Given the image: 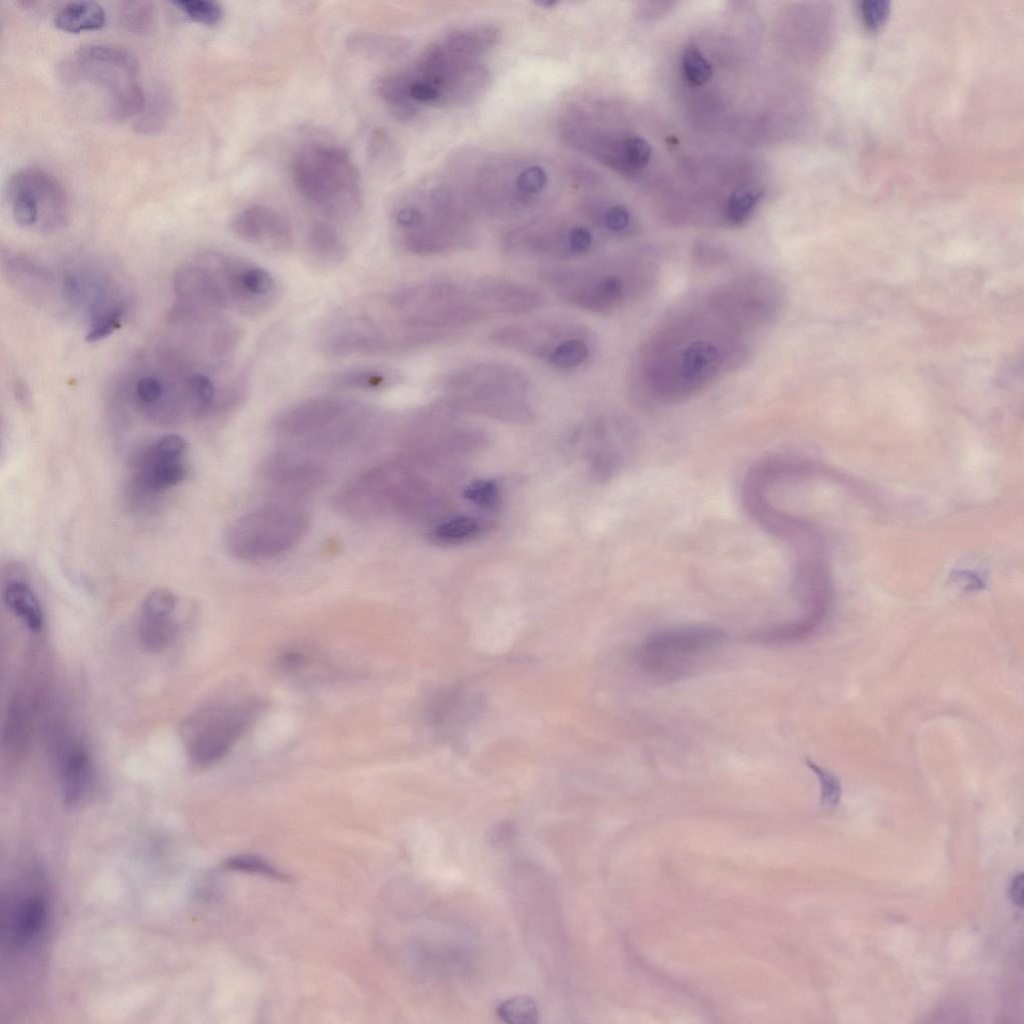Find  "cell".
Segmentation results:
<instances>
[{
  "label": "cell",
  "mask_w": 1024,
  "mask_h": 1024,
  "mask_svg": "<svg viewBox=\"0 0 1024 1024\" xmlns=\"http://www.w3.org/2000/svg\"><path fill=\"white\" fill-rule=\"evenodd\" d=\"M498 40L499 30L489 24L452 30L427 45L410 67L382 78L379 94L401 120L413 118L424 108L471 104L489 85L482 58Z\"/></svg>",
  "instance_id": "obj_1"
},
{
  "label": "cell",
  "mask_w": 1024,
  "mask_h": 1024,
  "mask_svg": "<svg viewBox=\"0 0 1024 1024\" xmlns=\"http://www.w3.org/2000/svg\"><path fill=\"white\" fill-rule=\"evenodd\" d=\"M463 160L457 187L487 211L513 213L534 208L549 201L558 188L555 168L542 158L498 153Z\"/></svg>",
  "instance_id": "obj_2"
},
{
  "label": "cell",
  "mask_w": 1024,
  "mask_h": 1024,
  "mask_svg": "<svg viewBox=\"0 0 1024 1024\" xmlns=\"http://www.w3.org/2000/svg\"><path fill=\"white\" fill-rule=\"evenodd\" d=\"M454 183L429 177L417 183L396 204L391 222L398 243L416 254L438 252L444 237L459 232L467 212Z\"/></svg>",
  "instance_id": "obj_3"
},
{
  "label": "cell",
  "mask_w": 1024,
  "mask_h": 1024,
  "mask_svg": "<svg viewBox=\"0 0 1024 1024\" xmlns=\"http://www.w3.org/2000/svg\"><path fill=\"white\" fill-rule=\"evenodd\" d=\"M293 179L302 197L329 216L346 218L360 206L359 174L348 153L338 146L304 147L295 158Z\"/></svg>",
  "instance_id": "obj_4"
},
{
  "label": "cell",
  "mask_w": 1024,
  "mask_h": 1024,
  "mask_svg": "<svg viewBox=\"0 0 1024 1024\" xmlns=\"http://www.w3.org/2000/svg\"><path fill=\"white\" fill-rule=\"evenodd\" d=\"M138 72L137 60L131 52L109 44L84 45L60 65L64 80L89 83L105 90L109 113L117 120L133 117L145 108Z\"/></svg>",
  "instance_id": "obj_5"
},
{
  "label": "cell",
  "mask_w": 1024,
  "mask_h": 1024,
  "mask_svg": "<svg viewBox=\"0 0 1024 1024\" xmlns=\"http://www.w3.org/2000/svg\"><path fill=\"white\" fill-rule=\"evenodd\" d=\"M369 420L361 404L338 396L300 401L278 414L273 423L281 438L308 448L333 449L357 438Z\"/></svg>",
  "instance_id": "obj_6"
},
{
  "label": "cell",
  "mask_w": 1024,
  "mask_h": 1024,
  "mask_svg": "<svg viewBox=\"0 0 1024 1024\" xmlns=\"http://www.w3.org/2000/svg\"><path fill=\"white\" fill-rule=\"evenodd\" d=\"M309 525V514L300 505L270 502L232 521L225 531L224 544L240 560L272 559L296 546Z\"/></svg>",
  "instance_id": "obj_7"
},
{
  "label": "cell",
  "mask_w": 1024,
  "mask_h": 1024,
  "mask_svg": "<svg viewBox=\"0 0 1024 1024\" xmlns=\"http://www.w3.org/2000/svg\"><path fill=\"white\" fill-rule=\"evenodd\" d=\"M725 642V633L708 625L666 628L642 642L635 661L646 676L672 682L692 673Z\"/></svg>",
  "instance_id": "obj_8"
},
{
  "label": "cell",
  "mask_w": 1024,
  "mask_h": 1024,
  "mask_svg": "<svg viewBox=\"0 0 1024 1024\" xmlns=\"http://www.w3.org/2000/svg\"><path fill=\"white\" fill-rule=\"evenodd\" d=\"M258 700L212 704L187 716L180 736L191 764L205 768L222 759L253 723Z\"/></svg>",
  "instance_id": "obj_9"
},
{
  "label": "cell",
  "mask_w": 1024,
  "mask_h": 1024,
  "mask_svg": "<svg viewBox=\"0 0 1024 1024\" xmlns=\"http://www.w3.org/2000/svg\"><path fill=\"white\" fill-rule=\"evenodd\" d=\"M7 199L14 221L23 228L52 232L69 218V197L62 183L48 171L26 167L8 180Z\"/></svg>",
  "instance_id": "obj_10"
},
{
  "label": "cell",
  "mask_w": 1024,
  "mask_h": 1024,
  "mask_svg": "<svg viewBox=\"0 0 1024 1024\" xmlns=\"http://www.w3.org/2000/svg\"><path fill=\"white\" fill-rule=\"evenodd\" d=\"M187 445L177 434H167L145 445L133 456L128 497L134 507H150L187 476Z\"/></svg>",
  "instance_id": "obj_11"
},
{
  "label": "cell",
  "mask_w": 1024,
  "mask_h": 1024,
  "mask_svg": "<svg viewBox=\"0 0 1024 1024\" xmlns=\"http://www.w3.org/2000/svg\"><path fill=\"white\" fill-rule=\"evenodd\" d=\"M202 260L216 280L227 306L241 315L262 316L278 302L281 287L267 269L224 253H209Z\"/></svg>",
  "instance_id": "obj_12"
},
{
  "label": "cell",
  "mask_w": 1024,
  "mask_h": 1024,
  "mask_svg": "<svg viewBox=\"0 0 1024 1024\" xmlns=\"http://www.w3.org/2000/svg\"><path fill=\"white\" fill-rule=\"evenodd\" d=\"M402 474L395 462L381 461L361 472L339 489L335 510L357 520L383 518L401 505Z\"/></svg>",
  "instance_id": "obj_13"
},
{
  "label": "cell",
  "mask_w": 1024,
  "mask_h": 1024,
  "mask_svg": "<svg viewBox=\"0 0 1024 1024\" xmlns=\"http://www.w3.org/2000/svg\"><path fill=\"white\" fill-rule=\"evenodd\" d=\"M263 479L278 492L301 498L325 483L327 471L316 459L296 450H282L270 455L262 466Z\"/></svg>",
  "instance_id": "obj_14"
},
{
  "label": "cell",
  "mask_w": 1024,
  "mask_h": 1024,
  "mask_svg": "<svg viewBox=\"0 0 1024 1024\" xmlns=\"http://www.w3.org/2000/svg\"><path fill=\"white\" fill-rule=\"evenodd\" d=\"M231 230L243 241L269 251H285L292 243L289 221L263 204H252L238 211L232 218Z\"/></svg>",
  "instance_id": "obj_15"
},
{
  "label": "cell",
  "mask_w": 1024,
  "mask_h": 1024,
  "mask_svg": "<svg viewBox=\"0 0 1024 1024\" xmlns=\"http://www.w3.org/2000/svg\"><path fill=\"white\" fill-rule=\"evenodd\" d=\"M178 600L165 588L151 591L144 598L138 621L142 646L150 652L164 651L174 640L177 623L174 618Z\"/></svg>",
  "instance_id": "obj_16"
},
{
  "label": "cell",
  "mask_w": 1024,
  "mask_h": 1024,
  "mask_svg": "<svg viewBox=\"0 0 1024 1024\" xmlns=\"http://www.w3.org/2000/svg\"><path fill=\"white\" fill-rule=\"evenodd\" d=\"M45 919L46 903L41 895L32 893L18 899L8 908L4 919L8 944L14 948L29 944L42 929Z\"/></svg>",
  "instance_id": "obj_17"
},
{
  "label": "cell",
  "mask_w": 1024,
  "mask_h": 1024,
  "mask_svg": "<svg viewBox=\"0 0 1024 1024\" xmlns=\"http://www.w3.org/2000/svg\"><path fill=\"white\" fill-rule=\"evenodd\" d=\"M174 285L180 297L202 309L228 307L216 280L204 264L179 269L174 276Z\"/></svg>",
  "instance_id": "obj_18"
},
{
  "label": "cell",
  "mask_w": 1024,
  "mask_h": 1024,
  "mask_svg": "<svg viewBox=\"0 0 1024 1024\" xmlns=\"http://www.w3.org/2000/svg\"><path fill=\"white\" fill-rule=\"evenodd\" d=\"M93 765L86 747L81 742L68 745L62 756L60 782L66 804L81 801L93 783Z\"/></svg>",
  "instance_id": "obj_19"
},
{
  "label": "cell",
  "mask_w": 1024,
  "mask_h": 1024,
  "mask_svg": "<svg viewBox=\"0 0 1024 1024\" xmlns=\"http://www.w3.org/2000/svg\"><path fill=\"white\" fill-rule=\"evenodd\" d=\"M480 707L478 698L453 690L435 697L429 708V717L434 726L448 733L471 721Z\"/></svg>",
  "instance_id": "obj_20"
},
{
  "label": "cell",
  "mask_w": 1024,
  "mask_h": 1024,
  "mask_svg": "<svg viewBox=\"0 0 1024 1024\" xmlns=\"http://www.w3.org/2000/svg\"><path fill=\"white\" fill-rule=\"evenodd\" d=\"M2 597L8 609L32 632L44 625L40 602L29 583L21 578L9 579L3 586Z\"/></svg>",
  "instance_id": "obj_21"
},
{
  "label": "cell",
  "mask_w": 1024,
  "mask_h": 1024,
  "mask_svg": "<svg viewBox=\"0 0 1024 1024\" xmlns=\"http://www.w3.org/2000/svg\"><path fill=\"white\" fill-rule=\"evenodd\" d=\"M307 247L310 257L326 267L340 264L348 254L347 245L339 232L324 222H316L311 226Z\"/></svg>",
  "instance_id": "obj_22"
},
{
  "label": "cell",
  "mask_w": 1024,
  "mask_h": 1024,
  "mask_svg": "<svg viewBox=\"0 0 1024 1024\" xmlns=\"http://www.w3.org/2000/svg\"><path fill=\"white\" fill-rule=\"evenodd\" d=\"M105 22V10L95 1L70 2L59 10L54 19L55 26L68 33L98 30Z\"/></svg>",
  "instance_id": "obj_23"
},
{
  "label": "cell",
  "mask_w": 1024,
  "mask_h": 1024,
  "mask_svg": "<svg viewBox=\"0 0 1024 1024\" xmlns=\"http://www.w3.org/2000/svg\"><path fill=\"white\" fill-rule=\"evenodd\" d=\"M399 380L395 371L382 367H356L334 374L332 387L338 390L375 391L386 389Z\"/></svg>",
  "instance_id": "obj_24"
},
{
  "label": "cell",
  "mask_w": 1024,
  "mask_h": 1024,
  "mask_svg": "<svg viewBox=\"0 0 1024 1024\" xmlns=\"http://www.w3.org/2000/svg\"><path fill=\"white\" fill-rule=\"evenodd\" d=\"M186 400L189 414L202 416L215 405L216 387L205 374L194 373L185 382Z\"/></svg>",
  "instance_id": "obj_25"
},
{
  "label": "cell",
  "mask_w": 1024,
  "mask_h": 1024,
  "mask_svg": "<svg viewBox=\"0 0 1024 1024\" xmlns=\"http://www.w3.org/2000/svg\"><path fill=\"white\" fill-rule=\"evenodd\" d=\"M498 1017L510 1024H534L539 1020L536 1002L529 996L509 998L497 1007Z\"/></svg>",
  "instance_id": "obj_26"
},
{
  "label": "cell",
  "mask_w": 1024,
  "mask_h": 1024,
  "mask_svg": "<svg viewBox=\"0 0 1024 1024\" xmlns=\"http://www.w3.org/2000/svg\"><path fill=\"white\" fill-rule=\"evenodd\" d=\"M479 525L475 519L460 516L442 522L432 532L433 539L441 544H457L476 535Z\"/></svg>",
  "instance_id": "obj_27"
},
{
  "label": "cell",
  "mask_w": 1024,
  "mask_h": 1024,
  "mask_svg": "<svg viewBox=\"0 0 1024 1024\" xmlns=\"http://www.w3.org/2000/svg\"><path fill=\"white\" fill-rule=\"evenodd\" d=\"M119 18L128 30L145 33L154 24V8L147 1H125L120 4Z\"/></svg>",
  "instance_id": "obj_28"
},
{
  "label": "cell",
  "mask_w": 1024,
  "mask_h": 1024,
  "mask_svg": "<svg viewBox=\"0 0 1024 1024\" xmlns=\"http://www.w3.org/2000/svg\"><path fill=\"white\" fill-rule=\"evenodd\" d=\"M173 4L189 19L199 24L213 26L223 17L222 6L212 0H180Z\"/></svg>",
  "instance_id": "obj_29"
},
{
  "label": "cell",
  "mask_w": 1024,
  "mask_h": 1024,
  "mask_svg": "<svg viewBox=\"0 0 1024 1024\" xmlns=\"http://www.w3.org/2000/svg\"><path fill=\"white\" fill-rule=\"evenodd\" d=\"M761 194L751 189H740L734 192L726 205V218L732 225H740L748 220Z\"/></svg>",
  "instance_id": "obj_30"
},
{
  "label": "cell",
  "mask_w": 1024,
  "mask_h": 1024,
  "mask_svg": "<svg viewBox=\"0 0 1024 1024\" xmlns=\"http://www.w3.org/2000/svg\"><path fill=\"white\" fill-rule=\"evenodd\" d=\"M123 314L124 305L119 302L92 317L86 340L97 342L109 336L120 326Z\"/></svg>",
  "instance_id": "obj_31"
},
{
  "label": "cell",
  "mask_w": 1024,
  "mask_h": 1024,
  "mask_svg": "<svg viewBox=\"0 0 1024 1024\" xmlns=\"http://www.w3.org/2000/svg\"><path fill=\"white\" fill-rule=\"evenodd\" d=\"M589 354L586 343L580 339H570L556 346L549 356V361L557 368H573L584 362Z\"/></svg>",
  "instance_id": "obj_32"
},
{
  "label": "cell",
  "mask_w": 1024,
  "mask_h": 1024,
  "mask_svg": "<svg viewBox=\"0 0 1024 1024\" xmlns=\"http://www.w3.org/2000/svg\"><path fill=\"white\" fill-rule=\"evenodd\" d=\"M682 67L687 80L693 85L705 84L713 74L709 62L694 46H689L684 50Z\"/></svg>",
  "instance_id": "obj_33"
},
{
  "label": "cell",
  "mask_w": 1024,
  "mask_h": 1024,
  "mask_svg": "<svg viewBox=\"0 0 1024 1024\" xmlns=\"http://www.w3.org/2000/svg\"><path fill=\"white\" fill-rule=\"evenodd\" d=\"M890 3L886 0H864L859 5L862 23L870 31L879 30L887 21Z\"/></svg>",
  "instance_id": "obj_34"
},
{
  "label": "cell",
  "mask_w": 1024,
  "mask_h": 1024,
  "mask_svg": "<svg viewBox=\"0 0 1024 1024\" xmlns=\"http://www.w3.org/2000/svg\"><path fill=\"white\" fill-rule=\"evenodd\" d=\"M806 763L819 778L822 802L829 807L836 806L841 796V786L838 779L812 761L807 760Z\"/></svg>",
  "instance_id": "obj_35"
},
{
  "label": "cell",
  "mask_w": 1024,
  "mask_h": 1024,
  "mask_svg": "<svg viewBox=\"0 0 1024 1024\" xmlns=\"http://www.w3.org/2000/svg\"><path fill=\"white\" fill-rule=\"evenodd\" d=\"M167 104L168 101L163 96L157 95L154 102L150 103L149 106L145 105L136 128L142 132H151L159 129L165 121L168 112Z\"/></svg>",
  "instance_id": "obj_36"
},
{
  "label": "cell",
  "mask_w": 1024,
  "mask_h": 1024,
  "mask_svg": "<svg viewBox=\"0 0 1024 1024\" xmlns=\"http://www.w3.org/2000/svg\"><path fill=\"white\" fill-rule=\"evenodd\" d=\"M596 215L604 227L614 233H622L626 231L631 224V214L628 209L622 205H612L600 208V210L596 212Z\"/></svg>",
  "instance_id": "obj_37"
},
{
  "label": "cell",
  "mask_w": 1024,
  "mask_h": 1024,
  "mask_svg": "<svg viewBox=\"0 0 1024 1024\" xmlns=\"http://www.w3.org/2000/svg\"><path fill=\"white\" fill-rule=\"evenodd\" d=\"M465 497L476 505L488 508L496 504L498 488L492 481L478 480L467 487Z\"/></svg>",
  "instance_id": "obj_38"
},
{
  "label": "cell",
  "mask_w": 1024,
  "mask_h": 1024,
  "mask_svg": "<svg viewBox=\"0 0 1024 1024\" xmlns=\"http://www.w3.org/2000/svg\"><path fill=\"white\" fill-rule=\"evenodd\" d=\"M227 865L235 870L249 871L263 874L279 880L285 879V875L273 869L267 863L249 856L236 857L228 861Z\"/></svg>",
  "instance_id": "obj_39"
},
{
  "label": "cell",
  "mask_w": 1024,
  "mask_h": 1024,
  "mask_svg": "<svg viewBox=\"0 0 1024 1024\" xmlns=\"http://www.w3.org/2000/svg\"><path fill=\"white\" fill-rule=\"evenodd\" d=\"M568 243L573 252L582 253L590 248L592 244V235L585 227L572 226L569 230Z\"/></svg>",
  "instance_id": "obj_40"
},
{
  "label": "cell",
  "mask_w": 1024,
  "mask_h": 1024,
  "mask_svg": "<svg viewBox=\"0 0 1024 1024\" xmlns=\"http://www.w3.org/2000/svg\"><path fill=\"white\" fill-rule=\"evenodd\" d=\"M1010 897L1014 904L1022 907L1023 905V873L1017 874L1010 886Z\"/></svg>",
  "instance_id": "obj_41"
},
{
  "label": "cell",
  "mask_w": 1024,
  "mask_h": 1024,
  "mask_svg": "<svg viewBox=\"0 0 1024 1024\" xmlns=\"http://www.w3.org/2000/svg\"><path fill=\"white\" fill-rule=\"evenodd\" d=\"M13 389H14V394H15L16 398L18 399V401H20L22 403H27L29 401V398H30L29 397V391H28V388L25 386V383L23 381L17 379L15 381V383H14Z\"/></svg>",
  "instance_id": "obj_42"
}]
</instances>
